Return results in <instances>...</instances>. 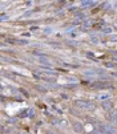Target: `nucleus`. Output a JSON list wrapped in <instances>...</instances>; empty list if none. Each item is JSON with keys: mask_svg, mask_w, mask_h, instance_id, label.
<instances>
[{"mask_svg": "<svg viewBox=\"0 0 117 134\" xmlns=\"http://www.w3.org/2000/svg\"><path fill=\"white\" fill-rule=\"evenodd\" d=\"M90 86H92L93 89H104V88H109L110 84L109 82H93Z\"/></svg>", "mask_w": 117, "mask_h": 134, "instance_id": "nucleus-3", "label": "nucleus"}, {"mask_svg": "<svg viewBox=\"0 0 117 134\" xmlns=\"http://www.w3.org/2000/svg\"><path fill=\"white\" fill-rule=\"evenodd\" d=\"M100 134H108V133H104V132H101V133H100Z\"/></svg>", "mask_w": 117, "mask_h": 134, "instance_id": "nucleus-18", "label": "nucleus"}, {"mask_svg": "<svg viewBox=\"0 0 117 134\" xmlns=\"http://www.w3.org/2000/svg\"><path fill=\"white\" fill-rule=\"evenodd\" d=\"M37 89L41 90V92H45V88H43V86H37Z\"/></svg>", "mask_w": 117, "mask_h": 134, "instance_id": "nucleus-15", "label": "nucleus"}, {"mask_svg": "<svg viewBox=\"0 0 117 134\" xmlns=\"http://www.w3.org/2000/svg\"><path fill=\"white\" fill-rule=\"evenodd\" d=\"M99 129L101 130V132H104V133H108V134H116L117 133L116 127L110 126V125H100Z\"/></svg>", "mask_w": 117, "mask_h": 134, "instance_id": "nucleus-2", "label": "nucleus"}, {"mask_svg": "<svg viewBox=\"0 0 117 134\" xmlns=\"http://www.w3.org/2000/svg\"><path fill=\"white\" fill-rule=\"evenodd\" d=\"M113 108V104L110 101H105V102H102V109L104 110H110Z\"/></svg>", "mask_w": 117, "mask_h": 134, "instance_id": "nucleus-7", "label": "nucleus"}, {"mask_svg": "<svg viewBox=\"0 0 117 134\" xmlns=\"http://www.w3.org/2000/svg\"><path fill=\"white\" fill-rule=\"evenodd\" d=\"M81 5L82 7H92V5H95V1H88L87 0V1H82Z\"/></svg>", "mask_w": 117, "mask_h": 134, "instance_id": "nucleus-10", "label": "nucleus"}, {"mask_svg": "<svg viewBox=\"0 0 117 134\" xmlns=\"http://www.w3.org/2000/svg\"><path fill=\"white\" fill-rule=\"evenodd\" d=\"M93 24H95V21H93V20H84V28H85V29L90 28Z\"/></svg>", "mask_w": 117, "mask_h": 134, "instance_id": "nucleus-8", "label": "nucleus"}, {"mask_svg": "<svg viewBox=\"0 0 117 134\" xmlns=\"http://www.w3.org/2000/svg\"><path fill=\"white\" fill-rule=\"evenodd\" d=\"M108 119H109L110 122H113L115 125H117V112H110L109 114H108Z\"/></svg>", "mask_w": 117, "mask_h": 134, "instance_id": "nucleus-4", "label": "nucleus"}, {"mask_svg": "<svg viewBox=\"0 0 117 134\" xmlns=\"http://www.w3.org/2000/svg\"><path fill=\"white\" fill-rule=\"evenodd\" d=\"M110 40H112V41H115V40H117V36H110Z\"/></svg>", "mask_w": 117, "mask_h": 134, "instance_id": "nucleus-16", "label": "nucleus"}, {"mask_svg": "<svg viewBox=\"0 0 117 134\" xmlns=\"http://www.w3.org/2000/svg\"><path fill=\"white\" fill-rule=\"evenodd\" d=\"M7 19H8V16H7V15H1V20H3V21H5Z\"/></svg>", "mask_w": 117, "mask_h": 134, "instance_id": "nucleus-14", "label": "nucleus"}, {"mask_svg": "<svg viewBox=\"0 0 117 134\" xmlns=\"http://www.w3.org/2000/svg\"><path fill=\"white\" fill-rule=\"evenodd\" d=\"M90 42H92V44H97V42H99V39H97V37H92V39H90Z\"/></svg>", "mask_w": 117, "mask_h": 134, "instance_id": "nucleus-12", "label": "nucleus"}, {"mask_svg": "<svg viewBox=\"0 0 117 134\" xmlns=\"http://www.w3.org/2000/svg\"><path fill=\"white\" fill-rule=\"evenodd\" d=\"M115 28H116V31H117V21H116V24H115Z\"/></svg>", "mask_w": 117, "mask_h": 134, "instance_id": "nucleus-17", "label": "nucleus"}, {"mask_svg": "<svg viewBox=\"0 0 117 134\" xmlns=\"http://www.w3.org/2000/svg\"><path fill=\"white\" fill-rule=\"evenodd\" d=\"M73 129H75V132L81 133L84 130V127H82V124H80V122H73Z\"/></svg>", "mask_w": 117, "mask_h": 134, "instance_id": "nucleus-6", "label": "nucleus"}, {"mask_svg": "<svg viewBox=\"0 0 117 134\" xmlns=\"http://www.w3.org/2000/svg\"><path fill=\"white\" fill-rule=\"evenodd\" d=\"M28 114H29V117H33V114H35L33 109H29V110H28Z\"/></svg>", "mask_w": 117, "mask_h": 134, "instance_id": "nucleus-13", "label": "nucleus"}, {"mask_svg": "<svg viewBox=\"0 0 117 134\" xmlns=\"http://www.w3.org/2000/svg\"><path fill=\"white\" fill-rule=\"evenodd\" d=\"M102 33H104V35H109V33H112V28H109V27L104 28V29H102Z\"/></svg>", "mask_w": 117, "mask_h": 134, "instance_id": "nucleus-11", "label": "nucleus"}, {"mask_svg": "<svg viewBox=\"0 0 117 134\" xmlns=\"http://www.w3.org/2000/svg\"><path fill=\"white\" fill-rule=\"evenodd\" d=\"M75 105L81 108V109H87V110H95V108H96V105L92 101H87V100H76Z\"/></svg>", "mask_w": 117, "mask_h": 134, "instance_id": "nucleus-1", "label": "nucleus"}, {"mask_svg": "<svg viewBox=\"0 0 117 134\" xmlns=\"http://www.w3.org/2000/svg\"><path fill=\"white\" fill-rule=\"evenodd\" d=\"M75 17H76V23H79V21H81V20H84L85 16H84V13H76Z\"/></svg>", "mask_w": 117, "mask_h": 134, "instance_id": "nucleus-9", "label": "nucleus"}, {"mask_svg": "<svg viewBox=\"0 0 117 134\" xmlns=\"http://www.w3.org/2000/svg\"><path fill=\"white\" fill-rule=\"evenodd\" d=\"M40 62H43V64H45V65H52V60L49 57H47V56H44V55L40 56Z\"/></svg>", "mask_w": 117, "mask_h": 134, "instance_id": "nucleus-5", "label": "nucleus"}]
</instances>
